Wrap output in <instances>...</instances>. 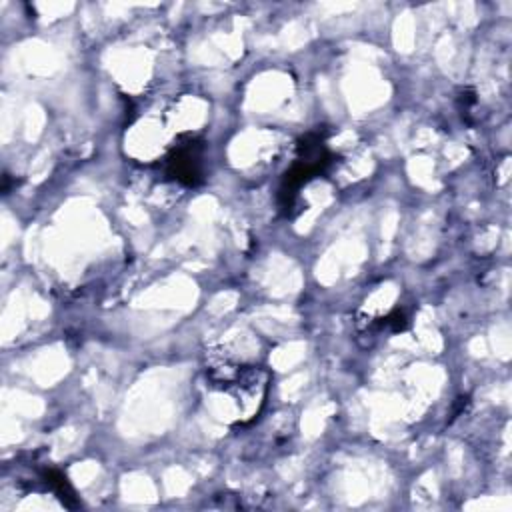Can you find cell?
I'll return each mask as SVG.
<instances>
[{"mask_svg": "<svg viewBox=\"0 0 512 512\" xmlns=\"http://www.w3.org/2000/svg\"><path fill=\"white\" fill-rule=\"evenodd\" d=\"M168 174L186 184L194 186L202 180V142L194 134H180L164 156Z\"/></svg>", "mask_w": 512, "mask_h": 512, "instance_id": "3957f363", "label": "cell"}, {"mask_svg": "<svg viewBox=\"0 0 512 512\" xmlns=\"http://www.w3.org/2000/svg\"><path fill=\"white\" fill-rule=\"evenodd\" d=\"M208 382L222 394L232 396L240 404V420H250L262 406L266 392V372L258 366H242L226 358H212Z\"/></svg>", "mask_w": 512, "mask_h": 512, "instance_id": "6da1fadb", "label": "cell"}, {"mask_svg": "<svg viewBox=\"0 0 512 512\" xmlns=\"http://www.w3.org/2000/svg\"><path fill=\"white\" fill-rule=\"evenodd\" d=\"M330 164V154L324 144V136L320 132L306 134L298 144V158L284 176V182L280 186V200L282 208H290L298 190L312 180L316 174H320Z\"/></svg>", "mask_w": 512, "mask_h": 512, "instance_id": "7a4b0ae2", "label": "cell"}]
</instances>
